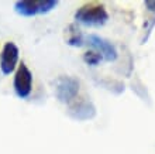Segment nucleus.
Masks as SVG:
<instances>
[{"label":"nucleus","instance_id":"obj_5","mask_svg":"<svg viewBox=\"0 0 155 154\" xmlns=\"http://www.w3.org/2000/svg\"><path fill=\"white\" fill-rule=\"evenodd\" d=\"M78 89H79V82L71 77H61L58 78L55 91H57V96L61 102H71L76 96Z\"/></svg>","mask_w":155,"mask_h":154},{"label":"nucleus","instance_id":"obj_2","mask_svg":"<svg viewBox=\"0 0 155 154\" xmlns=\"http://www.w3.org/2000/svg\"><path fill=\"white\" fill-rule=\"evenodd\" d=\"M57 0H20L14 3V12L23 17H33L51 12L57 7Z\"/></svg>","mask_w":155,"mask_h":154},{"label":"nucleus","instance_id":"obj_6","mask_svg":"<svg viewBox=\"0 0 155 154\" xmlns=\"http://www.w3.org/2000/svg\"><path fill=\"white\" fill-rule=\"evenodd\" d=\"M87 41H89V44L92 45L93 48L97 50V53L100 54L104 60H107V61L116 60L117 51H116V48L111 45V43L103 40V38H100V37H97V36H89Z\"/></svg>","mask_w":155,"mask_h":154},{"label":"nucleus","instance_id":"obj_1","mask_svg":"<svg viewBox=\"0 0 155 154\" xmlns=\"http://www.w3.org/2000/svg\"><path fill=\"white\" fill-rule=\"evenodd\" d=\"M75 19L85 26L97 27V26H102L106 23L107 19H109V14H107L103 4L87 3L78 10L76 14H75Z\"/></svg>","mask_w":155,"mask_h":154},{"label":"nucleus","instance_id":"obj_4","mask_svg":"<svg viewBox=\"0 0 155 154\" xmlns=\"http://www.w3.org/2000/svg\"><path fill=\"white\" fill-rule=\"evenodd\" d=\"M18 47L14 43L8 41L6 43L0 54V69L4 75H10V74L16 69L17 62H18Z\"/></svg>","mask_w":155,"mask_h":154},{"label":"nucleus","instance_id":"obj_7","mask_svg":"<svg viewBox=\"0 0 155 154\" xmlns=\"http://www.w3.org/2000/svg\"><path fill=\"white\" fill-rule=\"evenodd\" d=\"M71 37L68 38V43L71 45H75V47H81L83 44V38H82V34L79 33V30L74 29V27H71Z\"/></svg>","mask_w":155,"mask_h":154},{"label":"nucleus","instance_id":"obj_8","mask_svg":"<svg viewBox=\"0 0 155 154\" xmlns=\"http://www.w3.org/2000/svg\"><path fill=\"white\" fill-rule=\"evenodd\" d=\"M103 60V57L97 51H89V53L85 54V61L87 62L89 65H96Z\"/></svg>","mask_w":155,"mask_h":154},{"label":"nucleus","instance_id":"obj_3","mask_svg":"<svg viewBox=\"0 0 155 154\" xmlns=\"http://www.w3.org/2000/svg\"><path fill=\"white\" fill-rule=\"evenodd\" d=\"M13 86H14L16 95L20 99L28 98L31 91H33V74H31V71H30L28 67L24 62H21L18 65V68H17Z\"/></svg>","mask_w":155,"mask_h":154}]
</instances>
